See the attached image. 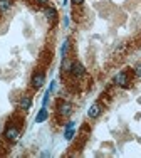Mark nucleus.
Here are the masks:
<instances>
[{
    "mask_svg": "<svg viewBox=\"0 0 141 158\" xmlns=\"http://www.w3.org/2000/svg\"><path fill=\"white\" fill-rule=\"evenodd\" d=\"M20 131H22V120L19 121H9V124L5 126L4 130V138L9 141H15L19 136H20Z\"/></svg>",
    "mask_w": 141,
    "mask_h": 158,
    "instance_id": "f257e3e1",
    "label": "nucleus"
},
{
    "mask_svg": "<svg viewBox=\"0 0 141 158\" xmlns=\"http://www.w3.org/2000/svg\"><path fill=\"white\" fill-rule=\"evenodd\" d=\"M74 108L72 104L69 101H64V99H59V101L56 103V115L59 116L60 120H66V118H69V116L72 115Z\"/></svg>",
    "mask_w": 141,
    "mask_h": 158,
    "instance_id": "f03ea898",
    "label": "nucleus"
},
{
    "mask_svg": "<svg viewBox=\"0 0 141 158\" xmlns=\"http://www.w3.org/2000/svg\"><path fill=\"white\" fill-rule=\"evenodd\" d=\"M131 81H133V76H131V73H129L128 69H124V71H121V73H118L114 76V84L119 86V88H123V89L131 88Z\"/></svg>",
    "mask_w": 141,
    "mask_h": 158,
    "instance_id": "7ed1b4c3",
    "label": "nucleus"
},
{
    "mask_svg": "<svg viewBox=\"0 0 141 158\" xmlns=\"http://www.w3.org/2000/svg\"><path fill=\"white\" fill-rule=\"evenodd\" d=\"M44 81H46V73L44 71H35L30 77V86H32V89H40L44 86Z\"/></svg>",
    "mask_w": 141,
    "mask_h": 158,
    "instance_id": "20e7f679",
    "label": "nucleus"
},
{
    "mask_svg": "<svg viewBox=\"0 0 141 158\" xmlns=\"http://www.w3.org/2000/svg\"><path fill=\"white\" fill-rule=\"evenodd\" d=\"M44 15H46L47 22H49V25H56L57 24L59 15H57V10L54 9V7H46V9H44Z\"/></svg>",
    "mask_w": 141,
    "mask_h": 158,
    "instance_id": "39448f33",
    "label": "nucleus"
},
{
    "mask_svg": "<svg viewBox=\"0 0 141 158\" xmlns=\"http://www.w3.org/2000/svg\"><path fill=\"white\" fill-rule=\"evenodd\" d=\"M69 74H71L74 79H79V77H82L86 74V67L81 64V62H76V61H74L72 67H71V73H69Z\"/></svg>",
    "mask_w": 141,
    "mask_h": 158,
    "instance_id": "423d86ee",
    "label": "nucleus"
},
{
    "mask_svg": "<svg viewBox=\"0 0 141 158\" xmlns=\"http://www.w3.org/2000/svg\"><path fill=\"white\" fill-rule=\"evenodd\" d=\"M103 113V106H101V103H94L93 106L87 109V116H89L91 120H98L99 116Z\"/></svg>",
    "mask_w": 141,
    "mask_h": 158,
    "instance_id": "0eeeda50",
    "label": "nucleus"
},
{
    "mask_svg": "<svg viewBox=\"0 0 141 158\" xmlns=\"http://www.w3.org/2000/svg\"><path fill=\"white\" fill-rule=\"evenodd\" d=\"M30 106H32V98H30V96H22L20 101H19V109L27 111Z\"/></svg>",
    "mask_w": 141,
    "mask_h": 158,
    "instance_id": "6e6552de",
    "label": "nucleus"
},
{
    "mask_svg": "<svg viewBox=\"0 0 141 158\" xmlns=\"http://www.w3.org/2000/svg\"><path fill=\"white\" fill-rule=\"evenodd\" d=\"M13 5V0H0V13H7Z\"/></svg>",
    "mask_w": 141,
    "mask_h": 158,
    "instance_id": "1a4fd4ad",
    "label": "nucleus"
},
{
    "mask_svg": "<svg viewBox=\"0 0 141 158\" xmlns=\"http://www.w3.org/2000/svg\"><path fill=\"white\" fill-rule=\"evenodd\" d=\"M47 118H49V111H47V108H40V111L37 113V116H35V123H42V121H46Z\"/></svg>",
    "mask_w": 141,
    "mask_h": 158,
    "instance_id": "9d476101",
    "label": "nucleus"
},
{
    "mask_svg": "<svg viewBox=\"0 0 141 158\" xmlns=\"http://www.w3.org/2000/svg\"><path fill=\"white\" fill-rule=\"evenodd\" d=\"M72 62H74V61H71V59H67V57H64V59H62V73H71Z\"/></svg>",
    "mask_w": 141,
    "mask_h": 158,
    "instance_id": "9b49d317",
    "label": "nucleus"
},
{
    "mask_svg": "<svg viewBox=\"0 0 141 158\" xmlns=\"http://www.w3.org/2000/svg\"><path fill=\"white\" fill-rule=\"evenodd\" d=\"M69 46H71V40H69V39H66L64 44H62V49H60V56H62V59L69 56Z\"/></svg>",
    "mask_w": 141,
    "mask_h": 158,
    "instance_id": "f8f14e48",
    "label": "nucleus"
},
{
    "mask_svg": "<svg viewBox=\"0 0 141 158\" xmlns=\"http://www.w3.org/2000/svg\"><path fill=\"white\" fill-rule=\"evenodd\" d=\"M74 135H76L74 128H67V130H66V133H64V138H66L67 141H71V140L74 138Z\"/></svg>",
    "mask_w": 141,
    "mask_h": 158,
    "instance_id": "ddd939ff",
    "label": "nucleus"
},
{
    "mask_svg": "<svg viewBox=\"0 0 141 158\" xmlns=\"http://www.w3.org/2000/svg\"><path fill=\"white\" fill-rule=\"evenodd\" d=\"M134 76H136V77H141V64H138L136 67H134Z\"/></svg>",
    "mask_w": 141,
    "mask_h": 158,
    "instance_id": "4468645a",
    "label": "nucleus"
},
{
    "mask_svg": "<svg viewBox=\"0 0 141 158\" xmlns=\"http://www.w3.org/2000/svg\"><path fill=\"white\" fill-rule=\"evenodd\" d=\"M74 126H76V121H69V123L66 124V130L67 128H74Z\"/></svg>",
    "mask_w": 141,
    "mask_h": 158,
    "instance_id": "2eb2a0df",
    "label": "nucleus"
},
{
    "mask_svg": "<svg viewBox=\"0 0 141 158\" xmlns=\"http://www.w3.org/2000/svg\"><path fill=\"white\" fill-rule=\"evenodd\" d=\"M35 2H37L39 5H47L49 2H51V0H35Z\"/></svg>",
    "mask_w": 141,
    "mask_h": 158,
    "instance_id": "dca6fc26",
    "label": "nucleus"
},
{
    "mask_svg": "<svg viewBox=\"0 0 141 158\" xmlns=\"http://www.w3.org/2000/svg\"><path fill=\"white\" fill-rule=\"evenodd\" d=\"M82 2H84V0H72V4H74V5H81Z\"/></svg>",
    "mask_w": 141,
    "mask_h": 158,
    "instance_id": "f3484780",
    "label": "nucleus"
}]
</instances>
